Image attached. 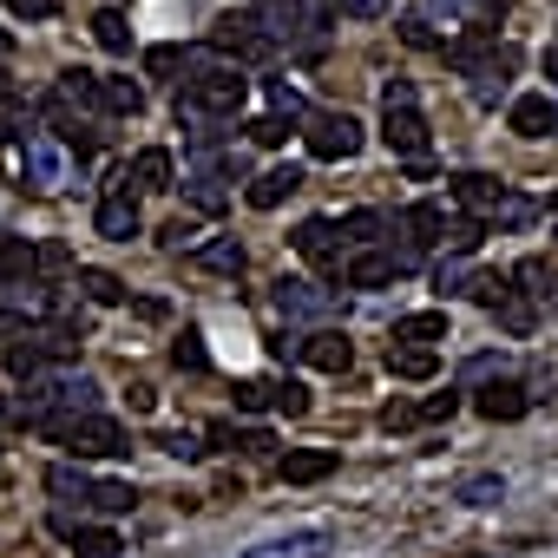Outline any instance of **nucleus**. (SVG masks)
<instances>
[{"mask_svg": "<svg viewBox=\"0 0 558 558\" xmlns=\"http://www.w3.org/2000/svg\"><path fill=\"white\" fill-rule=\"evenodd\" d=\"M551 138H558V125H551Z\"/></svg>", "mask_w": 558, "mask_h": 558, "instance_id": "052dcab7", "label": "nucleus"}, {"mask_svg": "<svg viewBox=\"0 0 558 558\" xmlns=\"http://www.w3.org/2000/svg\"><path fill=\"white\" fill-rule=\"evenodd\" d=\"M473 408H480V414H486V421H519V414H525V408H532V395H525V388H519V381H486V388H480V401H473Z\"/></svg>", "mask_w": 558, "mask_h": 558, "instance_id": "5701e85b", "label": "nucleus"}, {"mask_svg": "<svg viewBox=\"0 0 558 558\" xmlns=\"http://www.w3.org/2000/svg\"><path fill=\"white\" fill-rule=\"evenodd\" d=\"M486 310H493V316H499V329H512V336H532V323H538V316H532V303H519V290H512V283H506Z\"/></svg>", "mask_w": 558, "mask_h": 558, "instance_id": "c756f323", "label": "nucleus"}, {"mask_svg": "<svg viewBox=\"0 0 558 558\" xmlns=\"http://www.w3.org/2000/svg\"><path fill=\"white\" fill-rule=\"evenodd\" d=\"M93 230H99V236H112V243H132V236H138V204H132V178H125V171H119V178H112V191L99 197Z\"/></svg>", "mask_w": 558, "mask_h": 558, "instance_id": "9b49d317", "label": "nucleus"}, {"mask_svg": "<svg viewBox=\"0 0 558 558\" xmlns=\"http://www.w3.org/2000/svg\"><path fill=\"white\" fill-rule=\"evenodd\" d=\"M93 112L138 119V112H145V86H138V80H106V73H99V99H93Z\"/></svg>", "mask_w": 558, "mask_h": 558, "instance_id": "4be33fe9", "label": "nucleus"}, {"mask_svg": "<svg viewBox=\"0 0 558 558\" xmlns=\"http://www.w3.org/2000/svg\"><path fill=\"white\" fill-rule=\"evenodd\" d=\"M53 362H80V329H34L21 349H8V375L14 381H40Z\"/></svg>", "mask_w": 558, "mask_h": 558, "instance_id": "39448f33", "label": "nucleus"}, {"mask_svg": "<svg viewBox=\"0 0 558 558\" xmlns=\"http://www.w3.org/2000/svg\"><path fill=\"white\" fill-rule=\"evenodd\" d=\"M21 21H53V0H8Z\"/></svg>", "mask_w": 558, "mask_h": 558, "instance_id": "3c124183", "label": "nucleus"}, {"mask_svg": "<svg viewBox=\"0 0 558 558\" xmlns=\"http://www.w3.org/2000/svg\"><path fill=\"white\" fill-rule=\"evenodd\" d=\"M236 408H243V414H263V408H269V388H263V381H236Z\"/></svg>", "mask_w": 558, "mask_h": 558, "instance_id": "49530a36", "label": "nucleus"}, {"mask_svg": "<svg viewBox=\"0 0 558 558\" xmlns=\"http://www.w3.org/2000/svg\"><path fill=\"white\" fill-rule=\"evenodd\" d=\"M40 434L53 447H66L73 460H125L132 453V434L112 414H60V421H40Z\"/></svg>", "mask_w": 558, "mask_h": 558, "instance_id": "f03ea898", "label": "nucleus"}, {"mask_svg": "<svg viewBox=\"0 0 558 558\" xmlns=\"http://www.w3.org/2000/svg\"><path fill=\"white\" fill-rule=\"evenodd\" d=\"M66 165H73V158H66L47 132L21 145V178H27V191H60V184H66Z\"/></svg>", "mask_w": 558, "mask_h": 558, "instance_id": "4468645a", "label": "nucleus"}, {"mask_svg": "<svg viewBox=\"0 0 558 558\" xmlns=\"http://www.w3.org/2000/svg\"><path fill=\"white\" fill-rule=\"evenodd\" d=\"M151 408H158V395L145 381H132V414H151Z\"/></svg>", "mask_w": 558, "mask_h": 558, "instance_id": "6e6d98bb", "label": "nucleus"}, {"mask_svg": "<svg viewBox=\"0 0 558 558\" xmlns=\"http://www.w3.org/2000/svg\"><path fill=\"white\" fill-rule=\"evenodd\" d=\"M191 263L210 269V276H243V243H236V236H210V243L191 250Z\"/></svg>", "mask_w": 558, "mask_h": 558, "instance_id": "393cba45", "label": "nucleus"}, {"mask_svg": "<svg viewBox=\"0 0 558 558\" xmlns=\"http://www.w3.org/2000/svg\"><path fill=\"white\" fill-rule=\"evenodd\" d=\"M453 499H460V506H499V499H506V473H473V480H460Z\"/></svg>", "mask_w": 558, "mask_h": 558, "instance_id": "f704fd0d", "label": "nucleus"}, {"mask_svg": "<svg viewBox=\"0 0 558 558\" xmlns=\"http://www.w3.org/2000/svg\"><path fill=\"white\" fill-rule=\"evenodd\" d=\"M388 375H401V381H434V375H440V355H434V349H388Z\"/></svg>", "mask_w": 558, "mask_h": 558, "instance_id": "c85d7f7f", "label": "nucleus"}, {"mask_svg": "<svg viewBox=\"0 0 558 558\" xmlns=\"http://www.w3.org/2000/svg\"><path fill=\"white\" fill-rule=\"evenodd\" d=\"M93 40H99L106 53H132V27H125V14H119V8H99V14H93Z\"/></svg>", "mask_w": 558, "mask_h": 558, "instance_id": "473e14b6", "label": "nucleus"}, {"mask_svg": "<svg viewBox=\"0 0 558 558\" xmlns=\"http://www.w3.org/2000/svg\"><path fill=\"white\" fill-rule=\"evenodd\" d=\"M512 66H519V53H512V47H499L493 60H480V66L466 73V80H473V99H480V106H499V99H506V80H512Z\"/></svg>", "mask_w": 558, "mask_h": 558, "instance_id": "aec40b11", "label": "nucleus"}, {"mask_svg": "<svg viewBox=\"0 0 558 558\" xmlns=\"http://www.w3.org/2000/svg\"><path fill=\"white\" fill-rule=\"evenodd\" d=\"M27 276H34V243L14 236V230H0V290H8V283H27Z\"/></svg>", "mask_w": 558, "mask_h": 558, "instance_id": "a878e982", "label": "nucleus"}, {"mask_svg": "<svg viewBox=\"0 0 558 558\" xmlns=\"http://www.w3.org/2000/svg\"><path fill=\"white\" fill-rule=\"evenodd\" d=\"M506 283H512L519 296H551V263H545V256H525V263H512Z\"/></svg>", "mask_w": 558, "mask_h": 558, "instance_id": "7c9ffc66", "label": "nucleus"}, {"mask_svg": "<svg viewBox=\"0 0 558 558\" xmlns=\"http://www.w3.org/2000/svg\"><path fill=\"white\" fill-rule=\"evenodd\" d=\"M184 197H191V204H197L204 217H217V210H223V191H217L210 178H191V184H184Z\"/></svg>", "mask_w": 558, "mask_h": 558, "instance_id": "37998d69", "label": "nucleus"}, {"mask_svg": "<svg viewBox=\"0 0 558 558\" xmlns=\"http://www.w3.org/2000/svg\"><path fill=\"white\" fill-rule=\"evenodd\" d=\"M250 21L263 27L269 47H283V40H310V47H316V40L336 27V0H256Z\"/></svg>", "mask_w": 558, "mask_h": 558, "instance_id": "7ed1b4c3", "label": "nucleus"}, {"mask_svg": "<svg viewBox=\"0 0 558 558\" xmlns=\"http://www.w3.org/2000/svg\"><path fill=\"white\" fill-rule=\"evenodd\" d=\"M453 414H460V395H434V401H427L414 421H453Z\"/></svg>", "mask_w": 558, "mask_h": 558, "instance_id": "8fccbe9b", "label": "nucleus"}, {"mask_svg": "<svg viewBox=\"0 0 558 558\" xmlns=\"http://www.w3.org/2000/svg\"><path fill=\"white\" fill-rule=\"evenodd\" d=\"M80 290H86V303H99V310H119L125 303V283L112 269H80Z\"/></svg>", "mask_w": 558, "mask_h": 558, "instance_id": "2f4dec72", "label": "nucleus"}, {"mask_svg": "<svg viewBox=\"0 0 558 558\" xmlns=\"http://www.w3.org/2000/svg\"><path fill=\"white\" fill-rule=\"evenodd\" d=\"M60 525V538L73 545V558H119L125 551V538L112 532V525H73V519H53Z\"/></svg>", "mask_w": 558, "mask_h": 558, "instance_id": "6ab92c4d", "label": "nucleus"}, {"mask_svg": "<svg viewBox=\"0 0 558 558\" xmlns=\"http://www.w3.org/2000/svg\"><path fill=\"white\" fill-rule=\"evenodd\" d=\"M290 191H303V165H269V171L250 184V204H256V210H276Z\"/></svg>", "mask_w": 558, "mask_h": 558, "instance_id": "412c9836", "label": "nucleus"}, {"mask_svg": "<svg viewBox=\"0 0 558 558\" xmlns=\"http://www.w3.org/2000/svg\"><path fill=\"white\" fill-rule=\"evenodd\" d=\"M381 106H421L414 80H388V86H381Z\"/></svg>", "mask_w": 558, "mask_h": 558, "instance_id": "09e8293b", "label": "nucleus"}, {"mask_svg": "<svg viewBox=\"0 0 558 558\" xmlns=\"http://www.w3.org/2000/svg\"><path fill=\"white\" fill-rule=\"evenodd\" d=\"M290 243H296V256H310L323 276H342V230H336V217H303Z\"/></svg>", "mask_w": 558, "mask_h": 558, "instance_id": "f8f14e48", "label": "nucleus"}, {"mask_svg": "<svg viewBox=\"0 0 558 558\" xmlns=\"http://www.w3.org/2000/svg\"><path fill=\"white\" fill-rule=\"evenodd\" d=\"M34 269H66V243H40L34 250Z\"/></svg>", "mask_w": 558, "mask_h": 558, "instance_id": "603ef678", "label": "nucleus"}, {"mask_svg": "<svg viewBox=\"0 0 558 558\" xmlns=\"http://www.w3.org/2000/svg\"><path fill=\"white\" fill-rule=\"evenodd\" d=\"M506 125H512L519 138H551V125H558L551 93H519V99L506 106Z\"/></svg>", "mask_w": 558, "mask_h": 558, "instance_id": "f3484780", "label": "nucleus"}, {"mask_svg": "<svg viewBox=\"0 0 558 558\" xmlns=\"http://www.w3.org/2000/svg\"><path fill=\"white\" fill-rule=\"evenodd\" d=\"M532 217H538V204H532V197H512V191H506V197H499V210H493L486 223H499V230H525Z\"/></svg>", "mask_w": 558, "mask_h": 558, "instance_id": "4c0bfd02", "label": "nucleus"}, {"mask_svg": "<svg viewBox=\"0 0 558 558\" xmlns=\"http://www.w3.org/2000/svg\"><path fill=\"white\" fill-rule=\"evenodd\" d=\"M381 138H388V151H395V158H408V165H421V158H427V145H434V132H427V112H421V106H381Z\"/></svg>", "mask_w": 558, "mask_h": 558, "instance_id": "9d476101", "label": "nucleus"}, {"mask_svg": "<svg viewBox=\"0 0 558 558\" xmlns=\"http://www.w3.org/2000/svg\"><path fill=\"white\" fill-rule=\"evenodd\" d=\"M336 551V532L329 525H296V532H276L263 545H250L243 558H329Z\"/></svg>", "mask_w": 558, "mask_h": 558, "instance_id": "ddd939ff", "label": "nucleus"}, {"mask_svg": "<svg viewBox=\"0 0 558 558\" xmlns=\"http://www.w3.org/2000/svg\"><path fill=\"white\" fill-rule=\"evenodd\" d=\"M269 408L290 414V421H303V414H310V388H303V381H276V388H269Z\"/></svg>", "mask_w": 558, "mask_h": 558, "instance_id": "58836bf2", "label": "nucleus"}, {"mask_svg": "<svg viewBox=\"0 0 558 558\" xmlns=\"http://www.w3.org/2000/svg\"><path fill=\"white\" fill-rule=\"evenodd\" d=\"M434 290H440V296H466V290H473V263H466V256H447V263L434 269Z\"/></svg>", "mask_w": 558, "mask_h": 558, "instance_id": "c9c22d12", "label": "nucleus"}, {"mask_svg": "<svg viewBox=\"0 0 558 558\" xmlns=\"http://www.w3.org/2000/svg\"><path fill=\"white\" fill-rule=\"evenodd\" d=\"M0 99H21V93H14V73H8V66H0Z\"/></svg>", "mask_w": 558, "mask_h": 558, "instance_id": "4d7b16f0", "label": "nucleus"}, {"mask_svg": "<svg viewBox=\"0 0 558 558\" xmlns=\"http://www.w3.org/2000/svg\"><path fill=\"white\" fill-rule=\"evenodd\" d=\"M276 473H283L290 486H316V480H329V473H336V453H329V447H310V453H283V466H276Z\"/></svg>", "mask_w": 558, "mask_h": 558, "instance_id": "b1692460", "label": "nucleus"}, {"mask_svg": "<svg viewBox=\"0 0 558 558\" xmlns=\"http://www.w3.org/2000/svg\"><path fill=\"white\" fill-rule=\"evenodd\" d=\"M362 119L355 112H310V132H303V145H310V158H323V165H349L355 151H362Z\"/></svg>", "mask_w": 558, "mask_h": 558, "instance_id": "423d86ee", "label": "nucleus"}, {"mask_svg": "<svg viewBox=\"0 0 558 558\" xmlns=\"http://www.w3.org/2000/svg\"><path fill=\"white\" fill-rule=\"evenodd\" d=\"M158 447H165V453H171V460H197V453H204V447H197V434H191V427H171V434H158Z\"/></svg>", "mask_w": 558, "mask_h": 558, "instance_id": "c03bdc74", "label": "nucleus"}, {"mask_svg": "<svg viewBox=\"0 0 558 558\" xmlns=\"http://www.w3.org/2000/svg\"><path fill=\"white\" fill-rule=\"evenodd\" d=\"M178 99L197 106L210 125H230V119L243 112V99H250V73H243V66H210L204 47H191V53H184V86H178Z\"/></svg>", "mask_w": 558, "mask_h": 558, "instance_id": "f257e3e1", "label": "nucleus"}, {"mask_svg": "<svg viewBox=\"0 0 558 558\" xmlns=\"http://www.w3.org/2000/svg\"><path fill=\"white\" fill-rule=\"evenodd\" d=\"M171 362H178V368H191V375H204V368H210L204 336H197V329H184V336H178V349H171Z\"/></svg>", "mask_w": 558, "mask_h": 558, "instance_id": "ea45409f", "label": "nucleus"}, {"mask_svg": "<svg viewBox=\"0 0 558 558\" xmlns=\"http://www.w3.org/2000/svg\"><path fill=\"white\" fill-rule=\"evenodd\" d=\"M545 80H551V86H558V47H551V53H545Z\"/></svg>", "mask_w": 558, "mask_h": 558, "instance_id": "13d9d810", "label": "nucleus"}, {"mask_svg": "<svg viewBox=\"0 0 558 558\" xmlns=\"http://www.w3.org/2000/svg\"><path fill=\"white\" fill-rule=\"evenodd\" d=\"M466 8H473V0H427L421 14H427V21H440V14H447V21H453V14H466Z\"/></svg>", "mask_w": 558, "mask_h": 558, "instance_id": "864d4df0", "label": "nucleus"}, {"mask_svg": "<svg viewBox=\"0 0 558 558\" xmlns=\"http://www.w3.org/2000/svg\"><path fill=\"white\" fill-rule=\"evenodd\" d=\"M125 178H138L145 191H171V151H165V145H145V151L125 165Z\"/></svg>", "mask_w": 558, "mask_h": 558, "instance_id": "cd10ccee", "label": "nucleus"}, {"mask_svg": "<svg viewBox=\"0 0 558 558\" xmlns=\"http://www.w3.org/2000/svg\"><path fill=\"white\" fill-rule=\"evenodd\" d=\"M401 230H408V250H414V256L434 250V243H447V204H440V197L408 204V210H401Z\"/></svg>", "mask_w": 558, "mask_h": 558, "instance_id": "2eb2a0df", "label": "nucleus"}, {"mask_svg": "<svg viewBox=\"0 0 558 558\" xmlns=\"http://www.w3.org/2000/svg\"><path fill=\"white\" fill-rule=\"evenodd\" d=\"M414 269H421L414 250H362V256L342 263V283L349 290H388L395 276H414Z\"/></svg>", "mask_w": 558, "mask_h": 558, "instance_id": "6e6552de", "label": "nucleus"}, {"mask_svg": "<svg viewBox=\"0 0 558 558\" xmlns=\"http://www.w3.org/2000/svg\"><path fill=\"white\" fill-rule=\"evenodd\" d=\"M395 34H401V40H408L414 53H440V47H447V40L434 34V21H427L421 8H414V14H401V21H395Z\"/></svg>", "mask_w": 558, "mask_h": 558, "instance_id": "72a5a7b5", "label": "nucleus"}, {"mask_svg": "<svg viewBox=\"0 0 558 558\" xmlns=\"http://www.w3.org/2000/svg\"><path fill=\"white\" fill-rule=\"evenodd\" d=\"M447 191H453V204L460 210H473L480 223L499 210V197H506V184L499 178H486V171H460V178H447Z\"/></svg>", "mask_w": 558, "mask_h": 558, "instance_id": "a211bd4d", "label": "nucleus"}, {"mask_svg": "<svg viewBox=\"0 0 558 558\" xmlns=\"http://www.w3.org/2000/svg\"><path fill=\"white\" fill-rule=\"evenodd\" d=\"M47 493L66 499V506H93V512H132V506H138V493H132L125 480H93V473L73 466V460L47 466Z\"/></svg>", "mask_w": 558, "mask_h": 558, "instance_id": "20e7f679", "label": "nucleus"}, {"mask_svg": "<svg viewBox=\"0 0 558 558\" xmlns=\"http://www.w3.org/2000/svg\"><path fill=\"white\" fill-rule=\"evenodd\" d=\"M296 355H303L310 368H323V375H349L355 342H349L342 329H316V336H303V342H296Z\"/></svg>", "mask_w": 558, "mask_h": 558, "instance_id": "dca6fc26", "label": "nucleus"}, {"mask_svg": "<svg viewBox=\"0 0 558 558\" xmlns=\"http://www.w3.org/2000/svg\"><path fill=\"white\" fill-rule=\"evenodd\" d=\"M269 303L283 310L290 323H329V316H342V296L323 290V283H310V276H283V283L269 290Z\"/></svg>", "mask_w": 558, "mask_h": 558, "instance_id": "0eeeda50", "label": "nucleus"}, {"mask_svg": "<svg viewBox=\"0 0 558 558\" xmlns=\"http://www.w3.org/2000/svg\"><path fill=\"white\" fill-rule=\"evenodd\" d=\"M145 73H151V80L184 73V47H145Z\"/></svg>", "mask_w": 558, "mask_h": 558, "instance_id": "a19ab883", "label": "nucleus"}, {"mask_svg": "<svg viewBox=\"0 0 558 558\" xmlns=\"http://www.w3.org/2000/svg\"><path fill=\"white\" fill-rule=\"evenodd\" d=\"M204 47L230 53L236 66H256V60H269V53H276V47L263 40V27H256L250 14H217V21H210V40H204Z\"/></svg>", "mask_w": 558, "mask_h": 558, "instance_id": "1a4fd4ad", "label": "nucleus"}, {"mask_svg": "<svg viewBox=\"0 0 558 558\" xmlns=\"http://www.w3.org/2000/svg\"><path fill=\"white\" fill-rule=\"evenodd\" d=\"M269 112H276V119H310V99H303L290 80H269Z\"/></svg>", "mask_w": 558, "mask_h": 558, "instance_id": "e433bc0d", "label": "nucleus"}, {"mask_svg": "<svg viewBox=\"0 0 558 558\" xmlns=\"http://www.w3.org/2000/svg\"><path fill=\"white\" fill-rule=\"evenodd\" d=\"M336 14H355V21H381L388 0H336Z\"/></svg>", "mask_w": 558, "mask_h": 558, "instance_id": "de8ad7c7", "label": "nucleus"}, {"mask_svg": "<svg viewBox=\"0 0 558 558\" xmlns=\"http://www.w3.org/2000/svg\"><path fill=\"white\" fill-rule=\"evenodd\" d=\"M395 342H414V349H434V342H447V310L401 316V323H395Z\"/></svg>", "mask_w": 558, "mask_h": 558, "instance_id": "bb28decb", "label": "nucleus"}, {"mask_svg": "<svg viewBox=\"0 0 558 558\" xmlns=\"http://www.w3.org/2000/svg\"><path fill=\"white\" fill-rule=\"evenodd\" d=\"M283 138H290V119H276V112H263L250 125V145H283Z\"/></svg>", "mask_w": 558, "mask_h": 558, "instance_id": "a18cd8bd", "label": "nucleus"}, {"mask_svg": "<svg viewBox=\"0 0 558 558\" xmlns=\"http://www.w3.org/2000/svg\"><path fill=\"white\" fill-rule=\"evenodd\" d=\"M336 230H342V236H362V243H368V236H381V230H388V217H381V210H349V217H342Z\"/></svg>", "mask_w": 558, "mask_h": 558, "instance_id": "79ce46f5", "label": "nucleus"}, {"mask_svg": "<svg viewBox=\"0 0 558 558\" xmlns=\"http://www.w3.org/2000/svg\"><path fill=\"white\" fill-rule=\"evenodd\" d=\"M551 210H558V191H551Z\"/></svg>", "mask_w": 558, "mask_h": 558, "instance_id": "bf43d9fd", "label": "nucleus"}, {"mask_svg": "<svg viewBox=\"0 0 558 558\" xmlns=\"http://www.w3.org/2000/svg\"><path fill=\"white\" fill-rule=\"evenodd\" d=\"M184 236H191V223H184V217H171V223L158 230V243H165V250H184Z\"/></svg>", "mask_w": 558, "mask_h": 558, "instance_id": "5fc2aeb1", "label": "nucleus"}]
</instances>
